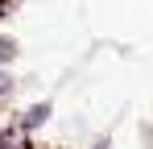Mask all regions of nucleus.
<instances>
[{
  "label": "nucleus",
  "mask_w": 153,
  "mask_h": 149,
  "mask_svg": "<svg viewBox=\"0 0 153 149\" xmlns=\"http://www.w3.org/2000/svg\"><path fill=\"white\" fill-rule=\"evenodd\" d=\"M46 116H50V108H46V104H42V108H33V112L25 116V128H33V124H42Z\"/></svg>",
  "instance_id": "1"
},
{
  "label": "nucleus",
  "mask_w": 153,
  "mask_h": 149,
  "mask_svg": "<svg viewBox=\"0 0 153 149\" xmlns=\"http://www.w3.org/2000/svg\"><path fill=\"white\" fill-rule=\"evenodd\" d=\"M95 149H108V145H95Z\"/></svg>",
  "instance_id": "2"
}]
</instances>
